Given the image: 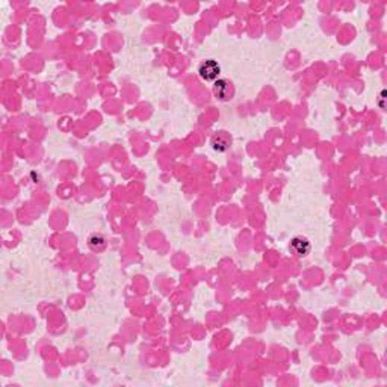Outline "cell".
Instances as JSON below:
<instances>
[{"label":"cell","instance_id":"1","mask_svg":"<svg viewBox=\"0 0 387 387\" xmlns=\"http://www.w3.org/2000/svg\"><path fill=\"white\" fill-rule=\"evenodd\" d=\"M198 73H200L201 79L206 80V82H216L218 76L221 73V67L216 60L209 59V60H205V62L198 67Z\"/></svg>","mask_w":387,"mask_h":387},{"label":"cell","instance_id":"2","mask_svg":"<svg viewBox=\"0 0 387 387\" xmlns=\"http://www.w3.org/2000/svg\"><path fill=\"white\" fill-rule=\"evenodd\" d=\"M232 146V138L227 132H218L212 138V147L215 151H227Z\"/></svg>","mask_w":387,"mask_h":387},{"label":"cell","instance_id":"3","mask_svg":"<svg viewBox=\"0 0 387 387\" xmlns=\"http://www.w3.org/2000/svg\"><path fill=\"white\" fill-rule=\"evenodd\" d=\"M213 91H215V95L222 100V101H226L230 98L232 95V87L229 85L227 80H224V79H218L216 82H215V87H213Z\"/></svg>","mask_w":387,"mask_h":387},{"label":"cell","instance_id":"4","mask_svg":"<svg viewBox=\"0 0 387 387\" xmlns=\"http://www.w3.org/2000/svg\"><path fill=\"white\" fill-rule=\"evenodd\" d=\"M291 250L297 256H305L310 251V242L305 238H295L291 242Z\"/></svg>","mask_w":387,"mask_h":387},{"label":"cell","instance_id":"5","mask_svg":"<svg viewBox=\"0 0 387 387\" xmlns=\"http://www.w3.org/2000/svg\"><path fill=\"white\" fill-rule=\"evenodd\" d=\"M89 245H91L92 250L101 251V250H105V247H106V239L101 235H94V236L89 238Z\"/></svg>","mask_w":387,"mask_h":387}]
</instances>
